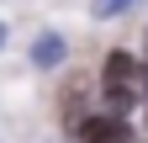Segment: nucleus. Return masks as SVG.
I'll list each match as a JSON object with an SVG mask.
<instances>
[{"label": "nucleus", "mask_w": 148, "mask_h": 143, "mask_svg": "<svg viewBox=\"0 0 148 143\" xmlns=\"http://www.w3.org/2000/svg\"><path fill=\"white\" fill-rule=\"evenodd\" d=\"M79 143H132V127L111 111V117H79Z\"/></svg>", "instance_id": "1"}, {"label": "nucleus", "mask_w": 148, "mask_h": 143, "mask_svg": "<svg viewBox=\"0 0 148 143\" xmlns=\"http://www.w3.org/2000/svg\"><path fill=\"white\" fill-rule=\"evenodd\" d=\"M64 53H69V43L58 37V32H37V43H32V64L37 69H58Z\"/></svg>", "instance_id": "2"}, {"label": "nucleus", "mask_w": 148, "mask_h": 143, "mask_svg": "<svg viewBox=\"0 0 148 143\" xmlns=\"http://www.w3.org/2000/svg\"><path fill=\"white\" fill-rule=\"evenodd\" d=\"M106 106L122 117L127 106H132V85H127V80H106Z\"/></svg>", "instance_id": "3"}, {"label": "nucleus", "mask_w": 148, "mask_h": 143, "mask_svg": "<svg viewBox=\"0 0 148 143\" xmlns=\"http://www.w3.org/2000/svg\"><path fill=\"white\" fill-rule=\"evenodd\" d=\"M132 74H138L132 53H111V58H106V80H127V85H132Z\"/></svg>", "instance_id": "4"}, {"label": "nucleus", "mask_w": 148, "mask_h": 143, "mask_svg": "<svg viewBox=\"0 0 148 143\" xmlns=\"http://www.w3.org/2000/svg\"><path fill=\"white\" fill-rule=\"evenodd\" d=\"M132 6H143V0H95V6H90V16H95V21H106V16H122V11H132Z\"/></svg>", "instance_id": "5"}, {"label": "nucleus", "mask_w": 148, "mask_h": 143, "mask_svg": "<svg viewBox=\"0 0 148 143\" xmlns=\"http://www.w3.org/2000/svg\"><path fill=\"white\" fill-rule=\"evenodd\" d=\"M0 48H5V27H0Z\"/></svg>", "instance_id": "6"}]
</instances>
